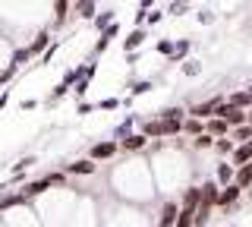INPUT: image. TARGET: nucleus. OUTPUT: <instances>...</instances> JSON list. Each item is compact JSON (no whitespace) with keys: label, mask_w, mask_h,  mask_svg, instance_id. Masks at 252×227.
I'll use <instances>...</instances> for the list:
<instances>
[{"label":"nucleus","mask_w":252,"mask_h":227,"mask_svg":"<svg viewBox=\"0 0 252 227\" xmlns=\"http://www.w3.org/2000/svg\"><path fill=\"white\" fill-rule=\"evenodd\" d=\"M117 152H123L120 148V142L117 139H104V142H94L92 148H89V158L98 164V161H107V158H114Z\"/></svg>","instance_id":"1"},{"label":"nucleus","mask_w":252,"mask_h":227,"mask_svg":"<svg viewBox=\"0 0 252 227\" xmlns=\"http://www.w3.org/2000/svg\"><path fill=\"white\" fill-rule=\"evenodd\" d=\"M94 170H98V164H94L92 158H79L73 164H63V174L66 177H92Z\"/></svg>","instance_id":"2"},{"label":"nucleus","mask_w":252,"mask_h":227,"mask_svg":"<svg viewBox=\"0 0 252 227\" xmlns=\"http://www.w3.org/2000/svg\"><path fill=\"white\" fill-rule=\"evenodd\" d=\"M215 180H218L220 190L233 186V183H236V167H233L230 161H218V167H215Z\"/></svg>","instance_id":"3"},{"label":"nucleus","mask_w":252,"mask_h":227,"mask_svg":"<svg viewBox=\"0 0 252 227\" xmlns=\"http://www.w3.org/2000/svg\"><path fill=\"white\" fill-rule=\"evenodd\" d=\"M205 132H208V136H215V139H227L233 132V127L227 120H220V117H211V120L205 123Z\"/></svg>","instance_id":"4"},{"label":"nucleus","mask_w":252,"mask_h":227,"mask_svg":"<svg viewBox=\"0 0 252 227\" xmlns=\"http://www.w3.org/2000/svg\"><path fill=\"white\" fill-rule=\"evenodd\" d=\"M145 38H148V29H132V32L123 38V51L126 54H136V48L145 44Z\"/></svg>","instance_id":"5"},{"label":"nucleus","mask_w":252,"mask_h":227,"mask_svg":"<svg viewBox=\"0 0 252 227\" xmlns=\"http://www.w3.org/2000/svg\"><path fill=\"white\" fill-rule=\"evenodd\" d=\"M47 48H51V29H41V32H38L35 38H32V44H29V51H32V57H35V54H47Z\"/></svg>","instance_id":"6"},{"label":"nucleus","mask_w":252,"mask_h":227,"mask_svg":"<svg viewBox=\"0 0 252 227\" xmlns=\"http://www.w3.org/2000/svg\"><path fill=\"white\" fill-rule=\"evenodd\" d=\"M218 195H220L218 180H205V183H202V205H205V208L218 205Z\"/></svg>","instance_id":"7"},{"label":"nucleus","mask_w":252,"mask_h":227,"mask_svg":"<svg viewBox=\"0 0 252 227\" xmlns=\"http://www.w3.org/2000/svg\"><path fill=\"white\" fill-rule=\"evenodd\" d=\"M246 193V190H240V186H227V190H220V195H218V208H230V205H236L240 202V195Z\"/></svg>","instance_id":"8"},{"label":"nucleus","mask_w":252,"mask_h":227,"mask_svg":"<svg viewBox=\"0 0 252 227\" xmlns=\"http://www.w3.org/2000/svg\"><path fill=\"white\" fill-rule=\"evenodd\" d=\"M73 13H76L79 19H92L94 22L101 10H98V3H92V0H79V3H73Z\"/></svg>","instance_id":"9"},{"label":"nucleus","mask_w":252,"mask_h":227,"mask_svg":"<svg viewBox=\"0 0 252 227\" xmlns=\"http://www.w3.org/2000/svg\"><path fill=\"white\" fill-rule=\"evenodd\" d=\"M136 117H126V120L123 123H117V130H114V139H117V142H126V139H129V136H136Z\"/></svg>","instance_id":"10"},{"label":"nucleus","mask_w":252,"mask_h":227,"mask_svg":"<svg viewBox=\"0 0 252 227\" xmlns=\"http://www.w3.org/2000/svg\"><path fill=\"white\" fill-rule=\"evenodd\" d=\"M117 35H120V26H110L104 35H98V41H94V57H98V54H104V51L110 48V41H114Z\"/></svg>","instance_id":"11"},{"label":"nucleus","mask_w":252,"mask_h":227,"mask_svg":"<svg viewBox=\"0 0 252 227\" xmlns=\"http://www.w3.org/2000/svg\"><path fill=\"white\" fill-rule=\"evenodd\" d=\"M230 164H233L236 170H240V167H246V164H252V145H236V152H233Z\"/></svg>","instance_id":"12"},{"label":"nucleus","mask_w":252,"mask_h":227,"mask_svg":"<svg viewBox=\"0 0 252 227\" xmlns=\"http://www.w3.org/2000/svg\"><path fill=\"white\" fill-rule=\"evenodd\" d=\"M189 51H192V41H189V38H180V41H177V51H173V57L167 60V64H186V60H189Z\"/></svg>","instance_id":"13"},{"label":"nucleus","mask_w":252,"mask_h":227,"mask_svg":"<svg viewBox=\"0 0 252 227\" xmlns=\"http://www.w3.org/2000/svg\"><path fill=\"white\" fill-rule=\"evenodd\" d=\"M183 136H189V139H199V136H205V120L186 117V123H183Z\"/></svg>","instance_id":"14"},{"label":"nucleus","mask_w":252,"mask_h":227,"mask_svg":"<svg viewBox=\"0 0 252 227\" xmlns=\"http://www.w3.org/2000/svg\"><path fill=\"white\" fill-rule=\"evenodd\" d=\"M114 16H117V10H101V13H98V19H94V22H92V26H94V29H98V32H101V35H104V32H107V29H110V26H117V22H114Z\"/></svg>","instance_id":"15"},{"label":"nucleus","mask_w":252,"mask_h":227,"mask_svg":"<svg viewBox=\"0 0 252 227\" xmlns=\"http://www.w3.org/2000/svg\"><path fill=\"white\" fill-rule=\"evenodd\" d=\"M227 104L243 107V111H252V95H249V89H246V92H233V95L227 98Z\"/></svg>","instance_id":"16"},{"label":"nucleus","mask_w":252,"mask_h":227,"mask_svg":"<svg viewBox=\"0 0 252 227\" xmlns=\"http://www.w3.org/2000/svg\"><path fill=\"white\" fill-rule=\"evenodd\" d=\"M145 145H148V136H142V132H136V136H129L126 142H120L123 152H142Z\"/></svg>","instance_id":"17"},{"label":"nucleus","mask_w":252,"mask_h":227,"mask_svg":"<svg viewBox=\"0 0 252 227\" xmlns=\"http://www.w3.org/2000/svg\"><path fill=\"white\" fill-rule=\"evenodd\" d=\"M230 139H233L236 145H249V142H252V127H249V123H246V127H236V130L230 132Z\"/></svg>","instance_id":"18"},{"label":"nucleus","mask_w":252,"mask_h":227,"mask_svg":"<svg viewBox=\"0 0 252 227\" xmlns=\"http://www.w3.org/2000/svg\"><path fill=\"white\" fill-rule=\"evenodd\" d=\"M155 51L161 54V57H167V60H170V57H173V51H177V41H173V38H161V41L155 44Z\"/></svg>","instance_id":"19"},{"label":"nucleus","mask_w":252,"mask_h":227,"mask_svg":"<svg viewBox=\"0 0 252 227\" xmlns=\"http://www.w3.org/2000/svg\"><path fill=\"white\" fill-rule=\"evenodd\" d=\"M236 186H240V190H249V186H252V164H246V167L236 170Z\"/></svg>","instance_id":"20"},{"label":"nucleus","mask_w":252,"mask_h":227,"mask_svg":"<svg viewBox=\"0 0 252 227\" xmlns=\"http://www.w3.org/2000/svg\"><path fill=\"white\" fill-rule=\"evenodd\" d=\"M29 60H32V51H29V48H16V51H13V60H10V64H13L16 69H19V66H26Z\"/></svg>","instance_id":"21"},{"label":"nucleus","mask_w":252,"mask_h":227,"mask_svg":"<svg viewBox=\"0 0 252 227\" xmlns=\"http://www.w3.org/2000/svg\"><path fill=\"white\" fill-rule=\"evenodd\" d=\"M189 10H192V6H189L186 0H177V3H170V6H167V16H173V19H180V16H186Z\"/></svg>","instance_id":"22"},{"label":"nucleus","mask_w":252,"mask_h":227,"mask_svg":"<svg viewBox=\"0 0 252 227\" xmlns=\"http://www.w3.org/2000/svg\"><path fill=\"white\" fill-rule=\"evenodd\" d=\"M69 13H73V3H66V0H57V3H54V19L57 22H63Z\"/></svg>","instance_id":"23"},{"label":"nucleus","mask_w":252,"mask_h":227,"mask_svg":"<svg viewBox=\"0 0 252 227\" xmlns=\"http://www.w3.org/2000/svg\"><path fill=\"white\" fill-rule=\"evenodd\" d=\"M32 164H35V155H22V158L13 164V177H22V170H29Z\"/></svg>","instance_id":"24"},{"label":"nucleus","mask_w":252,"mask_h":227,"mask_svg":"<svg viewBox=\"0 0 252 227\" xmlns=\"http://www.w3.org/2000/svg\"><path fill=\"white\" fill-rule=\"evenodd\" d=\"M69 92H73V89H69V85L57 82V85H54V92H51V98H47V104H57V101H60V98H66Z\"/></svg>","instance_id":"25"},{"label":"nucleus","mask_w":252,"mask_h":227,"mask_svg":"<svg viewBox=\"0 0 252 227\" xmlns=\"http://www.w3.org/2000/svg\"><path fill=\"white\" fill-rule=\"evenodd\" d=\"M215 148H218L220 155H227V158H233V152H236V142H233L230 136H227V139H218V145H215Z\"/></svg>","instance_id":"26"},{"label":"nucleus","mask_w":252,"mask_h":227,"mask_svg":"<svg viewBox=\"0 0 252 227\" xmlns=\"http://www.w3.org/2000/svg\"><path fill=\"white\" fill-rule=\"evenodd\" d=\"M215 145H218V139L208 136V132H205V136H199V139H192V148H199V152H205V148H215Z\"/></svg>","instance_id":"27"},{"label":"nucleus","mask_w":252,"mask_h":227,"mask_svg":"<svg viewBox=\"0 0 252 227\" xmlns=\"http://www.w3.org/2000/svg\"><path fill=\"white\" fill-rule=\"evenodd\" d=\"M177 227H195V211L183 208V211H180V221H177Z\"/></svg>","instance_id":"28"},{"label":"nucleus","mask_w":252,"mask_h":227,"mask_svg":"<svg viewBox=\"0 0 252 227\" xmlns=\"http://www.w3.org/2000/svg\"><path fill=\"white\" fill-rule=\"evenodd\" d=\"M152 89H155V82H152V79H142V82L132 85V98H136V95H148Z\"/></svg>","instance_id":"29"},{"label":"nucleus","mask_w":252,"mask_h":227,"mask_svg":"<svg viewBox=\"0 0 252 227\" xmlns=\"http://www.w3.org/2000/svg\"><path fill=\"white\" fill-rule=\"evenodd\" d=\"M180 69H183V76H199L202 73V64H199V60H186Z\"/></svg>","instance_id":"30"},{"label":"nucleus","mask_w":252,"mask_h":227,"mask_svg":"<svg viewBox=\"0 0 252 227\" xmlns=\"http://www.w3.org/2000/svg\"><path fill=\"white\" fill-rule=\"evenodd\" d=\"M208 218H211V208L199 205V211H195V227H205V224H208Z\"/></svg>","instance_id":"31"},{"label":"nucleus","mask_w":252,"mask_h":227,"mask_svg":"<svg viewBox=\"0 0 252 227\" xmlns=\"http://www.w3.org/2000/svg\"><path fill=\"white\" fill-rule=\"evenodd\" d=\"M123 101L120 98H104V101H98V111H117Z\"/></svg>","instance_id":"32"},{"label":"nucleus","mask_w":252,"mask_h":227,"mask_svg":"<svg viewBox=\"0 0 252 227\" xmlns=\"http://www.w3.org/2000/svg\"><path fill=\"white\" fill-rule=\"evenodd\" d=\"M16 73H19V69H16L13 64H6L3 69H0V85H6V82H10V79H13V76H16Z\"/></svg>","instance_id":"33"},{"label":"nucleus","mask_w":252,"mask_h":227,"mask_svg":"<svg viewBox=\"0 0 252 227\" xmlns=\"http://www.w3.org/2000/svg\"><path fill=\"white\" fill-rule=\"evenodd\" d=\"M195 19H199L202 26H208V22H215V13H211L208 6H205V10H199V13H195Z\"/></svg>","instance_id":"34"},{"label":"nucleus","mask_w":252,"mask_h":227,"mask_svg":"<svg viewBox=\"0 0 252 227\" xmlns=\"http://www.w3.org/2000/svg\"><path fill=\"white\" fill-rule=\"evenodd\" d=\"M164 16H167V10H152V16H148V26H145V29H152V26H158V22H161Z\"/></svg>","instance_id":"35"},{"label":"nucleus","mask_w":252,"mask_h":227,"mask_svg":"<svg viewBox=\"0 0 252 227\" xmlns=\"http://www.w3.org/2000/svg\"><path fill=\"white\" fill-rule=\"evenodd\" d=\"M94 107H98V104H89V101H79V104H76V114H79V117H85V114H92Z\"/></svg>","instance_id":"36"},{"label":"nucleus","mask_w":252,"mask_h":227,"mask_svg":"<svg viewBox=\"0 0 252 227\" xmlns=\"http://www.w3.org/2000/svg\"><path fill=\"white\" fill-rule=\"evenodd\" d=\"M89 85H92V79H79V82H76V89H73V92H76V98H82L85 92H89Z\"/></svg>","instance_id":"37"},{"label":"nucleus","mask_w":252,"mask_h":227,"mask_svg":"<svg viewBox=\"0 0 252 227\" xmlns=\"http://www.w3.org/2000/svg\"><path fill=\"white\" fill-rule=\"evenodd\" d=\"M54 54H57V44H51V48H47V54L41 57V64H51V57H54Z\"/></svg>","instance_id":"38"},{"label":"nucleus","mask_w":252,"mask_h":227,"mask_svg":"<svg viewBox=\"0 0 252 227\" xmlns=\"http://www.w3.org/2000/svg\"><path fill=\"white\" fill-rule=\"evenodd\" d=\"M35 107H38V101H32V98L22 101V111H35Z\"/></svg>","instance_id":"39"},{"label":"nucleus","mask_w":252,"mask_h":227,"mask_svg":"<svg viewBox=\"0 0 252 227\" xmlns=\"http://www.w3.org/2000/svg\"><path fill=\"white\" fill-rule=\"evenodd\" d=\"M249 127H252V111H249Z\"/></svg>","instance_id":"40"},{"label":"nucleus","mask_w":252,"mask_h":227,"mask_svg":"<svg viewBox=\"0 0 252 227\" xmlns=\"http://www.w3.org/2000/svg\"><path fill=\"white\" fill-rule=\"evenodd\" d=\"M224 227H236V224H224Z\"/></svg>","instance_id":"41"}]
</instances>
